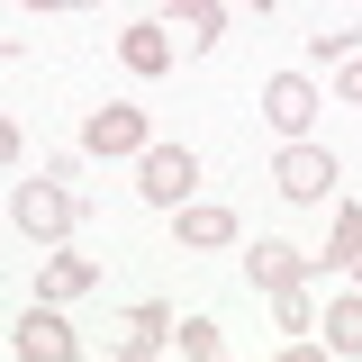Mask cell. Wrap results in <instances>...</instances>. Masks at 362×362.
I'll list each match as a JSON object with an SVG mask.
<instances>
[{
	"label": "cell",
	"mask_w": 362,
	"mask_h": 362,
	"mask_svg": "<svg viewBox=\"0 0 362 362\" xmlns=\"http://www.w3.org/2000/svg\"><path fill=\"white\" fill-rule=\"evenodd\" d=\"M9 218L28 226L37 245H54V235L73 226V190H64V181H54V173H45V181H18V199H9Z\"/></svg>",
	"instance_id": "6da1fadb"
},
{
	"label": "cell",
	"mask_w": 362,
	"mask_h": 362,
	"mask_svg": "<svg viewBox=\"0 0 362 362\" xmlns=\"http://www.w3.org/2000/svg\"><path fill=\"white\" fill-rule=\"evenodd\" d=\"M190 181H199V163H190L181 145H145V181H136V190H145L154 209H181V199H190Z\"/></svg>",
	"instance_id": "7a4b0ae2"
},
{
	"label": "cell",
	"mask_w": 362,
	"mask_h": 362,
	"mask_svg": "<svg viewBox=\"0 0 362 362\" xmlns=\"http://www.w3.org/2000/svg\"><path fill=\"white\" fill-rule=\"evenodd\" d=\"M272 181H281V199H326V190H335V154H317V145H281Z\"/></svg>",
	"instance_id": "3957f363"
},
{
	"label": "cell",
	"mask_w": 362,
	"mask_h": 362,
	"mask_svg": "<svg viewBox=\"0 0 362 362\" xmlns=\"http://www.w3.org/2000/svg\"><path fill=\"white\" fill-rule=\"evenodd\" d=\"M82 145H90V154H145V109H127V100H109V109H90Z\"/></svg>",
	"instance_id": "277c9868"
},
{
	"label": "cell",
	"mask_w": 362,
	"mask_h": 362,
	"mask_svg": "<svg viewBox=\"0 0 362 362\" xmlns=\"http://www.w3.org/2000/svg\"><path fill=\"white\" fill-rule=\"evenodd\" d=\"M263 118H272L281 136H308V118H317L308 73H272V82H263Z\"/></svg>",
	"instance_id": "5b68a950"
},
{
	"label": "cell",
	"mask_w": 362,
	"mask_h": 362,
	"mask_svg": "<svg viewBox=\"0 0 362 362\" xmlns=\"http://www.w3.org/2000/svg\"><path fill=\"white\" fill-rule=\"evenodd\" d=\"M9 344H18L28 362H73V326H64L54 308H28V317H18V335H9Z\"/></svg>",
	"instance_id": "8992f818"
},
{
	"label": "cell",
	"mask_w": 362,
	"mask_h": 362,
	"mask_svg": "<svg viewBox=\"0 0 362 362\" xmlns=\"http://www.w3.org/2000/svg\"><path fill=\"white\" fill-rule=\"evenodd\" d=\"M245 281H254V290H290V281H308V254L272 235V245H254V254H245Z\"/></svg>",
	"instance_id": "52a82bcc"
},
{
	"label": "cell",
	"mask_w": 362,
	"mask_h": 362,
	"mask_svg": "<svg viewBox=\"0 0 362 362\" xmlns=\"http://www.w3.org/2000/svg\"><path fill=\"white\" fill-rule=\"evenodd\" d=\"M218 28H226L218 0H173V18H163V37H181V45H218Z\"/></svg>",
	"instance_id": "ba28073f"
},
{
	"label": "cell",
	"mask_w": 362,
	"mask_h": 362,
	"mask_svg": "<svg viewBox=\"0 0 362 362\" xmlns=\"http://www.w3.org/2000/svg\"><path fill=\"white\" fill-rule=\"evenodd\" d=\"M118 54H127V73H163V64H173V37H163V28H127Z\"/></svg>",
	"instance_id": "9c48e42d"
},
{
	"label": "cell",
	"mask_w": 362,
	"mask_h": 362,
	"mask_svg": "<svg viewBox=\"0 0 362 362\" xmlns=\"http://www.w3.org/2000/svg\"><path fill=\"white\" fill-rule=\"evenodd\" d=\"M181 245H235V218H226V209H190V199H181Z\"/></svg>",
	"instance_id": "30bf717a"
},
{
	"label": "cell",
	"mask_w": 362,
	"mask_h": 362,
	"mask_svg": "<svg viewBox=\"0 0 362 362\" xmlns=\"http://www.w3.org/2000/svg\"><path fill=\"white\" fill-rule=\"evenodd\" d=\"M90 281H100L90 254H54V263H45V299H73V290H90Z\"/></svg>",
	"instance_id": "8fae6325"
},
{
	"label": "cell",
	"mask_w": 362,
	"mask_h": 362,
	"mask_svg": "<svg viewBox=\"0 0 362 362\" xmlns=\"http://www.w3.org/2000/svg\"><path fill=\"white\" fill-rule=\"evenodd\" d=\"M163 335H173V308H136L127 317V354H163Z\"/></svg>",
	"instance_id": "7c38bea8"
},
{
	"label": "cell",
	"mask_w": 362,
	"mask_h": 362,
	"mask_svg": "<svg viewBox=\"0 0 362 362\" xmlns=\"http://www.w3.org/2000/svg\"><path fill=\"white\" fill-rule=\"evenodd\" d=\"M326 344L335 354H362V299H335L326 308Z\"/></svg>",
	"instance_id": "4fadbf2b"
},
{
	"label": "cell",
	"mask_w": 362,
	"mask_h": 362,
	"mask_svg": "<svg viewBox=\"0 0 362 362\" xmlns=\"http://www.w3.org/2000/svg\"><path fill=\"white\" fill-rule=\"evenodd\" d=\"M362 245V209H335V235H326V254H308V263H354Z\"/></svg>",
	"instance_id": "5bb4252c"
},
{
	"label": "cell",
	"mask_w": 362,
	"mask_h": 362,
	"mask_svg": "<svg viewBox=\"0 0 362 362\" xmlns=\"http://www.w3.org/2000/svg\"><path fill=\"white\" fill-rule=\"evenodd\" d=\"M181 354L209 362V354H218V326H209V317H181Z\"/></svg>",
	"instance_id": "9a60e30c"
},
{
	"label": "cell",
	"mask_w": 362,
	"mask_h": 362,
	"mask_svg": "<svg viewBox=\"0 0 362 362\" xmlns=\"http://www.w3.org/2000/svg\"><path fill=\"white\" fill-rule=\"evenodd\" d=\"M308 54H317V64H344V54H354V37H344V28H317Z\"/></svg>",
	"instance_id": "2e32d148"
},
{
	"label": "cell",
	"mask_w": 362,
	"mask_h": 362,
	"mask_svg": "<svg viewBox=\"0 0 362 362\" xmlns=\"http://www.w3.org/2000/svg\"><path fill=\"white\" fill-rule=\"evenodd\" d=\"M335 90H344V100H362V54H344V73H335Z\"/></svg>",
	"instance_id": "e0dca14e"
},
{
	"label": "cell",
	"mask_w": 362,
	"mask_h": 362,
	"mask_svg": "<svg viewBox=\"0 0 362 362\" xmlns=\"http://www.w3.org/2000/svg\"><path fill=\"white\" fill-rule=\"evenodd\" d=\"M9 154H18V127H9V118H0V163H9Z\"/></svg>",
	"instance_id": "ac0fdd59"
},
{
	"label": "cell",
	"mask_w": 362,
	"mask_h": 362,
	"mask_svg": "<svg viewBox=\"0 0 362 362\" xmlns=\"http://www.w3.org/2000/svg\"><path fill=\"white\" fill-rule=\"evenodd\" d=\"M28 9H82V0H28Z\"/></svg>",
	"instance_id": "d6986e66"
},
{
	"label": "cell",
	"mask_w": 362,
	"mask_h": 362,
	"mask_svg": "<svg viewBox=\"0 0 362 362\" xmlns=\"http://www.w3.org/2000/svg\"><path fill=\"white\" fill-rule=\"evenodd\" d=\"M354 281H362V245H354Z\"/></svg>",
	"instance_id": "ffe728a7"
}]
</instances>
